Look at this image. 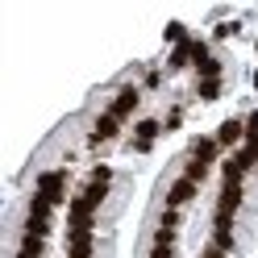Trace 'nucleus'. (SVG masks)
Here are the masks:
<instances>
[{"label": "nucleus", "mask_w": 258, "mask_h": 258, "mask_svg": "<svg viewBox=\"0 0 258 258\" xmlns=\"http://www.w3.org/2000/svg\"><path fill=\"white\" fill-rule=\"evenodd\" d=\"M138 100H142V92H138V88H121V92H117V100H112V104L100 112V121L92 125V134H88V146H104V142H112V138H117L121 121H125L129 112L138 108Z\"/></svg>", "instance_id": "obj_1"}, {"label": "nucleus", "mask_w": 258, "mask_h": 258, "mask_svg": "<svg viewBox=\"0 0 258 258\" xmlns=\"http://www.w3.org/2000/svg\"><path fill=\"white\" fill-rule=\"evenodd\" d=\"M196 191H200V179H196V175H179V179H175L171 183V191H167V208H175V213H179V208L183 204H191V200H196Z\"/></svg>", "instance_id": "obj_2"}, {"label": "nucleus", "mask_w": 258, "mask_h": 258, "mask_svg": "<svg viewBox=\"0 0 258 258\" xmlns=\"http://www.w3.org/2000/svg\"><path fill=\"white\" fill-rule=\"evenodd\" d=\"M163 134V121H154V117H146V121H138L134 125V150L138 154H146L150 146H154V138Z\"/></svg>", "instance_id": "obj_3"}, {"label": "nucleus", "mask_w": 258, "mask_h": 258, "mask_svg": "<svg viewBox=\"0 0 258 258\" xmlns=\"http://www.w3.org/2000/svg\"><path fill=\"white\" fill-rule=\"evenodd\" d=\"M217 154H221V142H217V138H196L187 158H191V163H200V167H213Z\"/></svg>", "instance_id": "obj_4"}, {"label": "nucleus", "mask_w": 258, "mask_h": 258, "mask_svg": "<svg viewBox=\"0 0 258 258\" xmlns=\"http://www.w3.org/2000/svg\"><path fill=\"white\" fill-rule=\"evenodd\" d=\"M38 191H46L54 204H62V196H67V171H46L38 179Z\"/></svg>", "instance_id": "obj_5"}, {"label": "nucleus", "mask_w": 258, "mask_h": 258, "mask_svg": "<svg viewBox=\"0 0 258 258\" xmlns=\"http://www.w3.org/2000/svg\"><path fill=\"white\" fill-rule=\"evenodd\" d=\"M217 142H221V150H225V146H241V142H246V125H241L237 117L221 121V129H217Z\"/></svg>", "instance_id": "obj_6"}, {"label": "nucleus", "mask_w": 258, "mask_h": 258, "mask_svg": "<svg viewBox=\"0 0 258 258\" xmlns=\"http://www.w3.org/2000/svg\"><path fill=\"white\" fill-rule=\"evenodd\" d=\"M187 62H191V42L175 46V50H171V58H167V67H171V71H183Z\"/></svg>", "instance_id": "obj_7"}, {"label": "nucleus", "mask_w": 258, "mask_h": 258, "mask_svg": "<svg viewBox=\"0 0 258 258\" xmlns=\"http://www.w3.org/2000/svg\"><path fill=\"white\" fill-rule=\"evenodd\" d=\"M167 42H171V46H183V42H187L183 21H171V25H167Z\"/></svg>", "instance_id": "obj_8"}, {"label": "nucleus", "mask_w": 258, "mask_h": 258, "mask_svg": "<svg viewBox=\"0 0 258 258\" xmlns=\"http://www.w3.org/2000/svg\"><path fill=\"white\" fill-rule=\"evenodd\" d=\"M179 121H183V108H171V112H167V121H163V129L171 134V129H179Z\"/></svg>", "instance_id": "obj_9"}, {"label": "nucleus", "mask_w": 258, "mask_h": 258, "mask_svg": "<svg viewBox=\"0 0 258 258\" xmlns=\"http://www.w3.org/2000/svg\"><path fill=\"white\" fill-rule=\"evenodd\" d=\"M237 29H241L237 21H225V25H217V38H233V34H237Z\"/></svg>", "instance_id": "obj_10"}, {"label": "nucleus", "mask_w": 258, "mask_h": 258, "mask_svg": "<svg viewBox=\"0 0 258 258\" xmlns=\"http://www.w3.org/2000/svg\"><path fill=\"white\" fill-rule=\"evenodd\" d=\"M204 258H225V250H221V246H208V250H204Z\"/></svg>", "instance_id": "obj_11"}, {"label": "nucleus", "mask_w": 258, "mask_h": 258, "mask_svg": "<svg viewBox=\"0 0 258 258\" xmlns=\"http://www.w3.org/2000/svg\"><path fill=\"white\" fill-rule=\"evenodd\" d=\"M254 92H258V71H254Z\"/></svg>", "instance_id": "obj_12"}, {"label": "nucleus", "mask_w": 258, "mask_h": 258, "mask_svg": "<svg viewBox=\"0 0 258 258\" xmlns=\"http://www.w3.org/2000/svg\"><path fill=\"white\" fill-rule=\"evenodd\" d=\"M254 50H258V42H254Z\"/></svg>", "instance_id": "obj_13"}]
</instances>
